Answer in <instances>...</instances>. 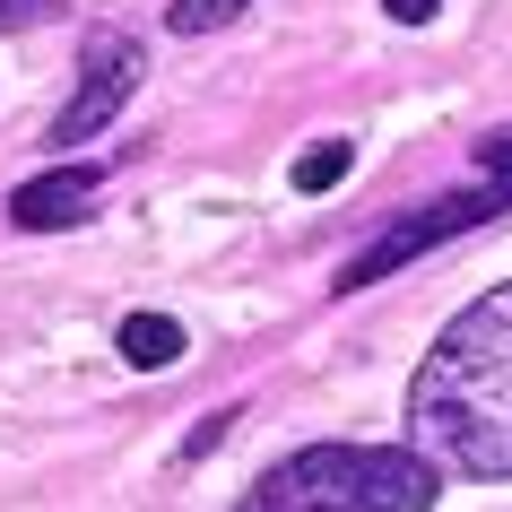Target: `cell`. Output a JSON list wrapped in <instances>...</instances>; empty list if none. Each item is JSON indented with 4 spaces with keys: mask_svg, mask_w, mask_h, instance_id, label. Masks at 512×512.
<instances>
[{
    "mask_svg": "<svg viewBox=\"0 0 512 512\" xmlns=\"http://www.w3.org/2000/svg\"><path fill=\"white\" fill-rule=\"evenodd\" d=\"M113 348H122V365H139V374H165V365H183L191 330L174 322V313H122Z\"/></svg>",
    "mask_w": 512,
    "mask_h": 512,
    "instance_id": "cell-6",
    "label": "cell"
},
{
    "mask_svg": "<svg viewBox=\"0 0 512 512\" xmlns=\"http://www.w3.org/2000/svg\"><path fill=\"white\" fill-rule=\"evenodd\" d=\"M348 165H356V139H313L296 157V200H322V191L348 183Z\"/></svg>",
    "mask_w": 512,
    "mask_h": 512,
    "instance_id": "cell-7",
    "label": "cell"
},
{
    "mask_svg": "<svg viewBox=\"0 0 512 512\" xmlns=\"http://www.w3.org/2000/svg\"><path fill=\"white\" fill-rule=\"evenodd\" d=\"M443 469L417 443H304L235 512H434Z\"/></svg>",
    "mask_w": 512,
    "mask_h": 512,
    "instance_id": "cell-2",
    "label": "cell"
},
{
    "mask_svg": "<svg viewBox=\"0 0 512 512\" xmlns=\"http://www.w3.org/2000/svg\"><path fill=\"white\" fill-rule=\"evenodd\" d=\"M478 174H504V183H512V122L478 139Z\"/></svg>",
    "mask_w": 512,
    "mask_h": 512,
    "instance_id": "cell-11",
    "label": "cell"
},
{
    "mask_svg": "<svg viewBox=\"0 0 512 512\" xmlns=\"http://www.w3.org/2000/svg\"><path fill=\"white\" fill-rule=\"evenodd\" d=\"M96 200H105V165L96 157H61V165H44L35 183L9 191V226H18V235H70V226L96 217Z\"/></svg>",
    "mask_w": 512,
    "mask_h": 512,
    "instance_id": "cell-5",
    "label": "cell"
},
{
    "mask_svg": "<svg viewBox=\"0 0 512 512\" xmlns=\"http://www.w3.org/2000/svg\"><path fill=\"white\" fill-rule=\"evenodd\" d=\"M243 9H252V0H174V9H165V35H226Z\"/></svg>",
    "mask_w": 512,
    "mask_h": 512,
    "instance_id": "cell-8",
    "label": "cell"
},
{
    "mask_svg": "<svg viewBox=\"0 0 512 512\" xmlns=\"http://www.w3.org/2000/svg\"><path fill=\"white\" fill-rule=\"evenodd\" d=\"M235 417H243V408H209V417H200V426L183 434V460H200V452H217V443H226V434H235Z\"/></svg>",
    "mask_w": 512,
    "mask_h": 512,
    "instance_id": "cell-10",
    "label": "cell"
},
{
    "mask_svg": "<svg viewBox=\"0 0 512 512\" xmlns=\"http://www.w3.org/2000/svg\"><path fill=\"white\" fill-rule=\"evenodd\" d=\"M400 417L443 478H512V278L443 322L408 374Z\"/></svg>",
    "mask_w": 512,
    "mask_h": 512,
    "instance_id": "cell-1",
    "label": "cell"
},
{
    "mask_svg": "<svg viewBox=\"0 0 512 512\" xmlns=\"http://www.w3.org/2000/svg\"><path fill=\"white\" fill-rule=\"evenodd\" d=\"M495 217H512V183H504V174H478V183L443 191V200H417V209H400L382 235H365V243L348 252V270L330 278V287H339V296H356V287H374V278L408 270V261H426V252H443V243H460V235H478V226H495Z\"/></svg>",
    "mask_w": 512,
    "mask_h": 512,
    "instance_id": "cell-3",
    "label": "cell"
},
{
    "mask_svg": "<svg viewBox=\"0 0 512 512\" xmlns=\"http://www.w3.org/2000/svg\"><path fill=\"white\" fill-rule=\"evenodd\" d=\"M434 9H443V0H382V18H391V27H426Z\"/></svg>",
    "mask_w": 512,
    "mask_h": 512,
    "instance_id": "cell-12",
    "label": "cell"
},
{
    "mask_svg": "<svg viewBox=\"0 0 512 512\" xmlns=\"http://www.w3.org/2000/svg\"><path fill=\"white\" fill-rule=\"evenodd\" d=\"M53 18H70V0H0V35H18V27H53Z\"/></svg>",
    "mask_w": 512,
    "mask_h": 512,
    "instance_id": "cell-9",
    "label": "cell"
},
{
    "mask_svg": "<svg viewBox=\"0 0 512 512\" xmlns=\"http://www.w3.org/2000/svg\"><path fill=\"white\" fill-rule=\"evenodd\" d=\"M139 79H148V44H139L131 27H87V53H79V87L61 96L53 131H44V148H61V157H79L87 139L105 131L113 113L139 96Z\"/></svg>",
    "mask_w": 512,
    "mask_h": 512,
    "instance_id": "cell-4",
    "label": "cell"
}]
</instances>
